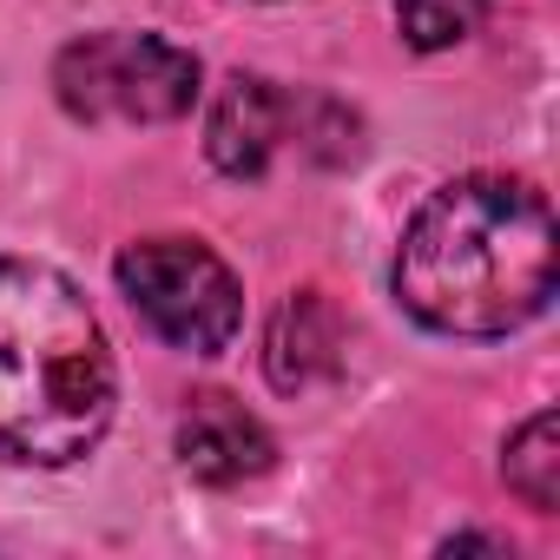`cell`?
Segmentation results:
<instances>
[{
    "label": "cell",
    "instance_id": "1",
    "mask_svg": "<svg viewBox=\"0 0 560 560\" xmlns=\"http://www.w3.org/2000/svg\"><path fill=\"white\" fill-rule=\"evenodd\" d=\"M553 264L547 191L514 172H468L409 218L396 298L422 330L508 337L553 304Z\"/></svg>",
    "mask_w": 560,
    "mask_h": 560
},
{
    "label": "cell",
    "instance_id": "2",
    "mask_svg": "<svg viewBox=\"0 0 560 560\" xmlns=\"http://www.w3.org/2000/svg\"><path fill=\"white\" fill-rule=\"evenodd\" d=\"M113 350L54 264L0 257V462L67 468L113 422Z\"/></svg>",
    "mask_w": 560,
    "mask_h": 560
},
{
    "label": "cell",
    "instance_id": "3",
    "mask_svg": "<svg viewBox=\"0 0 560 560\" xmlns=\"http://www.w3.org/2000/svg\"><path fill=\"white\" fill-rule=\"evenodd\" d=\"M54 93L86 126H159L191 113L198 60L165 34H86L60 47Z\"/></svg>",
    "mask_w": 560,
    "mask_h": 560
},
{
    "label": "cell",
    "instance_id": "4",
    "mask_svg": "<svg viewBox=\"0 0 560 560\" xmlns=\"http://www.w3.org/2000/svg\"><path fill=\"white\" fill-rule=\"evenodd\" d=\"M113 277L126 304L145 317V330L165 337L172 350L218 357L244 324V291L231 264L198 237H139L119 250Z\"/></svg>",
    "mask_w": 560,
    "mask_h": 560
},
{
    "label": "cell",
    "instance_id": "5",
    "mask_svg": "<svg viewBox=\"0 0 560 560\" xmlns=\"http://www.w3.org/2000/svg\"><path fill=\"white\" fill-rule=\"evenodd\" d=\"M304 132V106L270 86L257 73H231L211 100V119H205V152L224 178H257L277 152Z\"/></svg>",
    "mask_w": 560,
    "mask_h": 560
},
{
    "label": "cell",
    "instance_id": "6",
    "mask_svg": "<svg viewBox=\"0 0 560 560\" xmlns=\"http://www.w3.org/2000/svg\"><path fill=\"white\" fill-rule=\"evenodd\" d=\"M178 462L205 481V488H237V481H257L270 462H277V442L270 429L231 402V396H198L185 416H178Z\"/></svg>",
    "mask_w": 560,
    "mask_h": 560
},
{
    "label": "cell",
    "instance_id": "7",
    "mask_svg": "<svg viewBox=\"0 0 560 560\" xmlns=\"http://www.w3.org/2000/svg\"><path fill=\"white\" fill-rule=\"evenodd\" d=\"M337 350H343L337 311L324 304V291H298L264 337V370H270L277 389H311L337 370Z\"/></svg>",
    "mask_w": 560,
    "mask_h": 560
},
{
    "label": "cell",
    "instance_id": "8",
    "mask_svg": "<svg viewBox=\"0 0 560 560\" xmlns=\"http://www.w3.org/2000/svg\"><path fill=\"white\" fill-rule=\"evenodd\" d=\"M501 475H508V488H514L534 514H553V508H560V422H553V409H540V416H527V422L514 429Z\"/></svg>",
    "mask_w": 560,
    "mask_h": 560
},
{
    "label": "cell",
    "instance_id": "9",
    "mask_svg": "<svg viewBox=\"0 0 560 560\" xmlns=\"http://www.w3.org/2000/svg\"><path fill=\"white\" fill-rule=\"evenodd\" d=\"M481 21H488V0H396V27H402V40L422 47V54L462 47Z\"/></svg>",
    "mask_w": 560,
    "mask_h": 560
}]
</instances>
